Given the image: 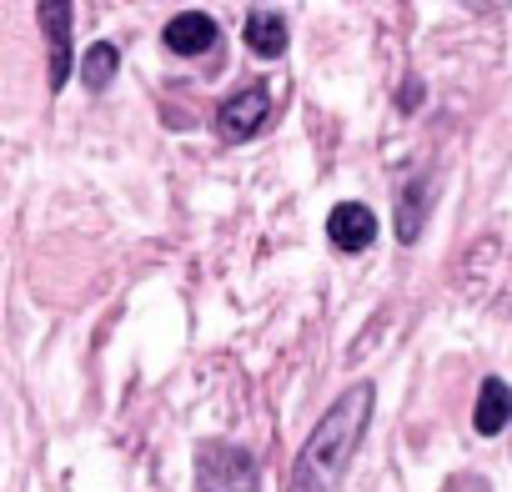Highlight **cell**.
Segmentation results:
<instances>
[{
    "label": "cell",
    "instance_id": "6da1fadb",
    "mask_svg": "<svg viewBox=\"0 0 512 492\" xmlns=\"http://www.w3.org/2000/svg\"><path fill=\"white\" fill-rule=\"evenodd\" d=\"M372 397L377 387L372 382H352L327 412L322 422L312 427V437L302 442L297 462H292V482L287 492H337L362 437H367V422H372Z\"/></svg>",
    "mask_w": 512,
    "mask_h": 492
},
{
    "label": "cell",
    "instance_id": "7a4b0ae2",
    "mask_svg": "<svg viewBox=\"0 0 512 492\" xmlns=\"http://www.w3.org/2000/svg\"><path fill=\"white\" fill-rule=\"evenodd\" d=\"M196 492H262V467L246 447L206 437L196 447Z\"/></svg>",
    "mask_w": 512,
    "mask_h": 492
},
{
    "label": "cell",
    "instance_id": "3957f363",
    "mask_svg": "<svg viewBox=\"0 0 512 492\" xmlns=\"http://www.w3.org/2000/svg\"><path fill=\"white\" fill-rule=\"evenodd\" d=\"M272 121V91L267 81H251L241 91H231L221 106H216V131L221 141H251V136H262Z\"/></svg>",
    "mask_w": 512,
    "mask_h": 492
},
{
    "label": "cell",
    "instance_id": "277c9868",
    "mask_svg": "<svg viewBox=\"0 0 512 492\" xmlns=\"http://www.w3.org/2000/svg\"><path fill=\"white\" fill-rule=\"evenodd\" d=\"M46 41H51V91H66V81L76 76V61H71V26H76V6L66 0H46L36 11Z\"/></svg>",
    "mask_w": 512,
    "mask_h": 492
},
{
    "label": "cell",
    "instance_id": "5b68a950",
    "mask_svg": "<svg viewBox=\"0 0 512 492\" xmlns=\"http://www.w3.org/2000/svg\"><path fill=\"white\" fill-rule=\"evenodd\" d=\"M327 236H332L337 252H347V257L367 252V246L377 241V216H372V206H362V201H337L332 216H327Z\"/></svg>",
    "mask_w": 512,
    "mask_h": 492
},
{
    "label": "cell",
    "instance_id": "8992f818",
    "mask_svg": "<svg viewBox=\"0 0 512 492\" xmlns=\"http://www.w3.org/2000/svg\"><path fill=\"white\" fill-rule=\"evenodd\" d=\"M216 21L206 16V11H181V16H171L166 21V31H161V46L171 51V56H206L211 46H216Z\"/></svg>",
    "mask_w": 512,
    "mask_h": 492
},
{
    "label": "cell",
    "instance_id": "52a82bcc",
    "mask_svg": "<svg viewBox=\"0 0 512 492\" xmlns=\"http://www.w3.org/2000/svg\"><path fill=\"white\" fill-rule=\"evenodd\" d=\"M246 51L251 56H262V61H277L287 51V16L272 11V6H251L246 11Z\"/></svg>",
    "mask_w": 512,
    "mask_h": 492
},
{
    "label": "cell",
    "instance_id": "ba28073f",
    "mask_svg": "<svg viewBox=\"0 0 512 492\" xmlns=\"http://www.w3.org/2000/svg\"><path fill=\"white\" fill-rule=\"evenodd\" d=\"M427 211H432V176L417 171V176L402 186V196H397V241H402V246H412V241L422 236Z\"/></svg>",
    "mask_w": 512,
    "mask_h": 492
},
{
    "label": "cell",
    "instance_id": "9c48e42d",
    "mask_svg": "<svg viewBox=\"0 0 512 492\" xmlns=\"http://www.w3.org/2000/svg\"><path fill=\"white\" fill-rule=\"evenodd\" d=\"M507 422H512V387L502 377H487L477 392V407H472V427H477V437H497Z\"/></svg>",
    "mask_w": 512,
    "mask_h": 492
},
{
    "label": "cell",
    "instance_id": "30bf717a",
    "mask_svg": "<svg viewBox=\"0 0 512 492\" xmlns=\"http://www.w3.org/2000/svg\"><path fill=\"white\" fill-rule=\"evenodd\" d=\"M116 71H121V51H116L111 41H96V46L81 51V81H86L91 91H106Z\"/></svg>",
    "mask_w": 512,
    "mask_h": 492
},
{
    "label": "cell",
    "instance_id": "8fae6325",
    "mask_svg": "<svg viewBox=\"0 0 512 492\" xmlns=\"http://www.w3.org/2000/svg\"><path fill=\"white\" fill-rule=\"evenodd\" d=\"M442 492H492V487H487V477H472V472H457V477H452V482H447Z\"/></svg>",
    "mask_w": 512,
    "mask_h": 492
},
{
    "label": "cell",
    "instance_id": "7c38bea8",
    "mask_svg": "<svg viewBox=\"0 0 512 492\" xmlns=\"http://www.w3.org/2000/svg\"><path fill=\"white\" fill-rule=\"evenodd\" d=\"M397 106L402 111H417L422 106V81H407V91H397Z\"/></svg>",
    "mask_w": 512,
    "mask_h": 492
}]
</instances>
